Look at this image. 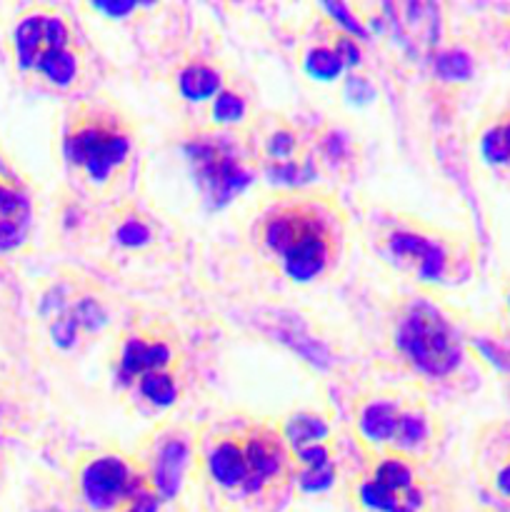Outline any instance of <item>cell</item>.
<instances>
[{
	"label": "cell",
	"instance_id": "6da1fadb",
	"mask_svg": "<svg viewBox=\"0 0 510 512\" xmlns=\"http://www.w3.org/2000/svg\"><path fill=\"white\" fill-rule=\"evenodd\" d=\"M345 218L333 200L313 193H280L260 208L255 240L293 283L323 280L343 253Z\"/></svg>",
	"mask_w": 510,
	"mask_h": 512
},
{
	"label": "cell",
	"instance_id": "7a4b0ae2",
	"mask_svg": "<svg viewBox=\"0 0 510 512\" xmlns=\"http://www.w3.org/2000/svg\"><path fill=\"white\" fill-rule=\"evenodd\" d=\"M205 468L228 498L250 505L280 503L293 480L283 425L243 423L223 428L205 448Z\"/></svg>",
	"mask_w": 510,
	"mask_h": 512
},
{
	"label": "cell",
	"instance_id": "3957f363",
	"mask_svg": "<svg viewBox=\"0 0 510 512\" xmlns=\"http://www.w3.org/2000/svg\"><path fill=\"white\" fill-rule=\"evenodd\" d=\"M370 243L395 270L438 288H458L475 275V250L465 235L405 213H380L368 223Z\"/></svg>",
	"mask_w": 510,
	"mask_h": 512
},
{
	"label": "cell",
	"instance_id": "277c9868",
	"mask_svg": "<svg viewBox=\"0 0 510 512\" xmlns=\"http://www.w3.org/2000/svg\"><path fill=\"white\" fill-rule=\"evenodd\" d=\"M135 128L113 100H85L70 115L63 153L88 188L108 190L133 160Z\"/></svg>",
	"mask_w": 510,
	"mask_h": 512
},
{
	"label": "cell",
	"instance_id": "5b68a950",
	"mask_svg": "<svg viewBox=\"0 0 510 512\" xmlns=\"http://www.w3.org/2000/svg\"><path fill=\"white\" fill-rule=\"evenodd\" d=\"M115 383L138 408L160 413L183 390V355L160 325H133L115 345Z\"/></svg>",
	"mask_w": 510,
	"mask_h": 512
},
{
	"label": "cell",
	"instance_id": "8992f818",
	"mask_svg": "<svg viewBox=\"0 0 510 512\" xmlns=\"http://www.w3.org/2000/svg\"><path fill=\"white\" fill-rule=\"evenodd\" d=\"M353 428L368 453H393L428 460L438 443V420L420 395L408 390H373L355 403Z\"/></svg>",
	"mask_w": 510,
	"mask_h": 512
},
{
	"label": "cell",
	"instance_id": "52a82bcc",
	"mask_svg": "<svg viewBox=\"0 0 510 512\" xmlns=\"http://www.w3.org/2000/svg\"><path fill=\"white\" fill-rule=\"evenodd\" d=\"M75 493L85 512H158L163 503L143 460L120 450L85 453L75 468Z\"/></svg>",
	"mask_w": 510,
	"mask_h": 512
},
{
	"label": "cell",
	"instance_id": "ba28073f",
	"mask_svg": "<svg viewBox=\"0 0 510 512\" xmlns=\"http://www.w3.org/2000/svg\"><path fill=\"white\" fill-rule=\"evenodd\" d=\"M420 465L403 455L368 453L353 480V503L360 512H435V488Z\"/></svg>",
	"mask_w": 510,
	"mask_h": 512
},
{
	"label": "cell",
	"instance_id": "9c48e42d",
	"mask_svg": "<svg viewBox=\"0 0 510 512\" xmlns=\"http://www.w3.org/2000/svg\"><path fill=\"white\" fill-rule=\"evenodd\" d=\"M18 65L58 90H68L83 73V58L70 23L58 13L25 15L15 28Z\"/></svg>",
	"mask_w": 510,
	"mask_h": 512
},
{
	"label": "cell",
	"instance_id": "30bf717a",
	"mask_svg": "<svg viewBox=\"0 0 510 512\" xmlns=\"http://www.w3.org/2000/svg\"><path fill=\"white\" fill-rule=\"evenodd\" d=\"M400 353L428 378H455L465 368V345L448 318L430 303H413L395 328Z\"/></svg>",
	"mask_w": 510,
	"mask_h": 512
},
{
	"label": "cell",
	"instance_id": "8fae6325",
	"mask_svg": "<svg viewBox=\"0 0 510 512\" xmlns=\"http://www.w3.org/2000/svg\"><path fill=\"white\" fill-rule=\"evenodd\" d=\"M195 178L215 205H223L245 188L255 175V160L248 143L225 138L220 130L203 128L188 140Z\"/></svg>",
	"mask_w": 510,
	"mask_h": 512
},
{
	"label": "cell",
	"instance_id": "7c38bea8",
	"mask_svg": "<svg viewBox=\"0 0 510 512\" xmlns=\"http://www.w3.org/2000/svg\"><path fill=\"white\" fill-rule=\"evenodd\" d=\"M293 483L303 490H323L335 480V445L328 423L318 413H298L283 425Z\"/></svg>",
	"mask_w": 510,
	"mask_h": 512
},
{
	"label": "cell",
	"instance_id": "4fadbf2b",
	"mask_svg": "<svg viewBox=\"0 0 510 512\" xmlns=\"http://www.w3.org/2000/svg\"><path fill=\"white\" fill-rule=\"evenodd\" d=\"M248 143L250 155L255 160V168H263L273 183L295 185L305 180V148L300 143L298 133L290 123L275 115H265L263 120L253 123Z\"/></svg>",
	"mask_w": 510,
	"mask_h": 512
},
{
	"label": "cell",
	"instance_id": "5bb4252c",
	"mask_svg": "<svg viewBox=\"0 0 510 512\" xmlns=\"http://www.w3.org/2000/svg\"><path fill=\"white\" fill-rule=\"evenodd\" d=\"M470 463L480 490L510 512V418L480 425L470 445Z\"/></svg>",
	"mask_w": 510,
	"mask_h": 512
},
{
	"label": "cell",
	"instance_id": "9a60e30c",
	"mask_svg": "<svg viewBox=\"0 0 510 512\" xmlns=\"http://www.w3.org/2000/svg\"><path fill=\"white\" fill-rule=\"evenodd\" d=\"M475 158L485 173L503 188H510V95L488 108L473 133Z\"/></svg>",
	"mask_w": 510,
	"mask_h": 512
},
{
	"label": "cell",
	"instance_id": "2e32d148",
	"mask_svg": "<svg viewBox=\"0 0 510 512\" xmlns=\"http://www.w3.org/2000/svg\"><path fill=\"white\" fill-rule=\"evenodd\" d=\"M235 80L228 78L223 70L210 60H195L185 65L178 73V90L188 103L203 105L205 113L215 105V100L233 85Z\"/></svg>",
	"mask_w": 510,
	"mask_h": 512
},
{
	"label": "cell",
	"instance_id": "e0dca14e",
	"mask_svg": "<svg viewBox=\"0 0 510 512\" xmlns=\"http://www.w3.org/2000/svg\"><path fill=\"white\" fill-rule=\"evenodd\" d=\"M358 58L353 40L343 33H333L323 43L310 45L308 58H305V68L315 75V78H335L340 68Z\"/></svg>",
	"mask_w": 510,
	"mask_h": 512
},
{
	"label": "cell",
	"instance_id": "ac0fdd59",
	"mask_svg": "<svg viewBox=\"0 0 510 512\" xmlns=\"http://www.w3.org/2000/svg\"><path fill=\"white\" fill-rule=\"evenodd\" d=\"M30 210L23 195L0 185V250L15 248L25 238Z\"/></svg>",
	"mask_w": 510,
	"mask_h": 512
},
{
	"label": "cell",
	"instance_id": "d6986e66",
	"mask_svg": "<svg viewBox=\"0 0 510 512\" xmlns=\"http://www.w3.org/2000/svg\"><path fill=\"white\" fill-rule=\"evenodd\" d=\"M495 38H498L500 53L510 58V8L505 10L498 18V23H495Z\"/></svg>",
	"mask_w": 510,
	"mask_h": 512
},
{
	"label": "cell",
	"instance_id": "ffe728a7",
	"mask_svg": "<svg viewBox=\"0 0 510 512\" xmlns=\"http://www.w3.org/2000/svg\"><path fill=\"white\" fill-rule=\"evenodd\" d=\"M500 315H503V323L510 333V275L505 278L503 290H500Z\"/></svg>",
	"mask_w": 510,
	"mask_h": 512
}]
</instances>
